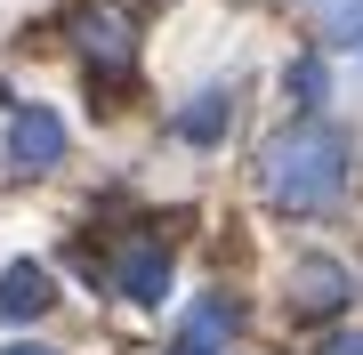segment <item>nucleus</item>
Instances as JSON below:
<instances>
[{
  "label": "nucleus",
  "instance_id": "nucleus-7",
  "mask_svg": "<svg viewBox=\"0 0 363 355\" xmlns=\"http://www.w3.org/2000/svg\"><path fill=\"white\" fill-rule=\"evenodd\" d=\"M49 299H57V283H49V266H33V259H16L9 275H0V315H9V323H33V315H49Z\"/></svg>",
  "mask_w": 363,
  "mask_h": 355
},
{
  "label": "nucleus",
  "instance_id": "nucleus-2",
  "mask_svg": "<svg viewBox=\"0 0 363 355\" xmlns=\"http://www.w3.org/2000/svg\"><path fill=\"white\" fill-rule=\"evenodd\" d=\"M65 33H73V49L89 57V65H97L105 81L138 65V25H130V9H113V0H81Z\"/></svg>",
  "mask_w": 363,
  "mask_h": 355
},
{
  "label": "nucleus",
  "instance_id": "nucleus-8",
  "mask_svg": "<svg viewBox=\"0 0 363 355\" xmlns=\"http://www.w3.org/2000/svg\"><path fill=\"white\" fill-rule=\"evenodd\" d=\"M323 49H363V0H298Z\"/></svg>",
  "mask_w": 363,
  "mask_h": 355
},
{
  "label": "nucleus",
  "instance_id": "nucleus-4",
  "mask_svg": "<svg viewBox=\"0 0 363 355\" xmlns=\"http://www.w3.org/2000/svg\"><path fill=\"white\" fill-rule=\"evenodd\" d=\"M234 323H242V307H234L226 291H202L194 315H186V323H178V339H169V355H226Z\"/></svg>",
  "mask_w": 363,
  "mask_h": 355
},
{
  "label": "nucleus",
  "instance_id": "nucleus-3",
  "mask_svg": "<svg viewBox=\"0 0 363 355\" xmlns=\"http://www.w3.org/2000/svg\"><path fill=\"white\" fill-rule=\"evenodd\" d=\"M9 162L16 170H57L65 162V121L49 106H16L9 113Z\"/></svg>",
  "mask_w": 363,
  "mask_h": 355
},
{
  "label": "nucleus",
  "instance_id": "nucleus-6",
  "mask_svg": "<svg viewBox=\"0 0 363 355\" xmlns=\"http://www.w3.org/2000/svg\"><path fill=\"white\" fill-rule=\"evenodd\" d=\"M347 299H355V283H347L339 259H298L291 266V307L298 315H339Z\"/></svg>",
  "mask_w": 363,
  "mask_h": 355
},
{
  "label": "nucleus",
  "instance_id": "nucleus-11",
  "mask_svg": "<svg viewBox=\"0 0 363 355\" xmlns=\"http://www.w3.org/2000/svg\"><path fill=\"white\" fill-rule=\"evenodd\" d=\"M323 355H363V331H331V339H323Z\"/></svg>",
  "mask_w": 363,
  "mask_h": 355
},
{
  "label": "nucleus",
  "instance_id": "nucleus-1",
  "mask_svg": "<svg viewBox=\"0 0 363 355\" xmlns=\"http://www.w3.org/2000/svg\"><path fill=\"white\" fill-rule=\"evenodd\" d=\"M347 178H355V154H347V137H339L331 121H291V130H274L267 154H259V194L274 210H291V218L331 210V202L347 194Z\"/></svg>",
  "mask_w": 363,
  "mask_h": 355
},
{
  "label": "nucleus",
  "instance_id": "nucleus-12",
  "mask_svg": "<svg viewBox=\"0 0 363 355\" xmlns=\"http://www.w3.org/2000/svg\"><path fill=\"white\" fill-rule=\"evenodd\" d=\"M0 355H57V347H33V339H16V347H0Z\"/></svg>",
  "mask_w": 363,
  "mask_h": 355
},
{
  "label": "nucleus",
  "instance_id": "nucleus-10",
  "mask_svg": "<svg viewBox=\"0 0 363 355\" xmlns=\"http://www.w3.org/2000/svg\"><path fill=\"white\" fill-rule=\"evenodd\" d=\"M283 89H291V106H323V97H331V81H323V57H298V65L283 73Z\"/></svg>",
  "mask_w": 363,
  "mask_h": 355
},
{
  "label": "nucleus",
  "instance_id": "nucleus-9",
  "mask_svg": "<svg viewBox=\"0 0 363 355\" xmlns=\"http://www.w3.org/2000/svg\"><path fill=\"white\" fill-rule=\"evenodd\" d=\"M226 121H234V97H226V89H202L194 106H178V137H186V145H218Z\"/></svg>",
  "mask_w": 363,
  "mask_h": 355
},
{
  "label": "nucleus",
  "instance_id": "nucleus-5",
  "mask_svg": "<svg viewBox=\"0 0 363 355\" xmlns=\"http://www.w3.org/2000/svg\"><path fill=\"white\" fill-rule=\"evenodd\" d=\"M113 291L138 299V307H162V291H169V250H162V242H121V250H113Z\"/></svg>",
  "mask_w": 363,
  "mask_h": 355
}]
</instances>
